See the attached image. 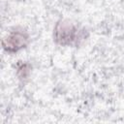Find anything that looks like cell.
Wrapping results in <instances>:
<instances>
[{"label": "cell", "instance_id": "obj_1", "mask_svg": "<svg viewBox=\"0 0 124 124\" xmlns=\"http://www.w3.org/2000/svg\"><path fill=\"white\" fill-rule=\"evenodd\" d=\"M53 42L60 46H77L80 41L85 39L84 30L80 29L75 22L70 19L62 18L56 21L53 32Z\"/></svg>", "mask_w": 124, "mask_h": 124}, {"label": "cell", "instance_id": "obj_2", "mask_svg": "<svg viewBox=\"0 0 124 124\" xmlns=\"http://www.w3.org/2000/svg\"><path fill=\"white\" fill-rule=\"evenodd\" d=\"M29 43V33L22 27H15L3 37L2 48L9 54H15L27 47Z\"/></svg>", "mask_w": 124, "mask_h": 124}, {"label": "cell", "instance_id": "obj_3", "mask_svg": "<svg viewBox=\"0 0 124 124\" xmlns=\"http://www.w3.org/2000/svg\"><path fill=\"white\" fill-rule=\"evenodd\" d=\"M32 66L27 61H18L16 65V75L21 83H25L31 75Z\"/></svg>", "mask_w": 124, "mask_h": 124}]
</instances>
